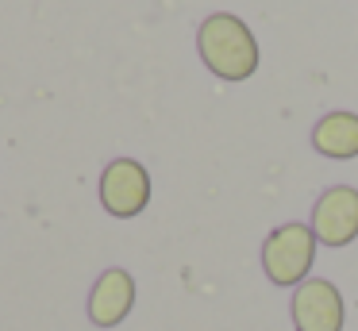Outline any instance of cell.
Returning <instances> with one entry per match:
<instances>
[{
  "mask_svg": "<svg viewBox=\"0 0 358 331\" xmlns=\"http://www.w3.org/2000/svg\"><path fill=\"white\" fill-rule=\"evenodd\" d=\"M196 50L208 73H216L220 81H247L258 73V62H262L255 31L231 12H212L196 27Z\"/></svg>",
  "mask_w": 358,
  "mask_h": 331,
  "instance_id": "obj_1",
  "label": "cell"
},
{
  "mask_svg": "<svg viewBox=\"0 0 358 331\" xmlns=\"http://www.w3.org/2000/svg\"><path fill=\"white\" fill-rule=\"evenodd\" d=\"M316 235L308 223H281L266 235L262 243V274L281 289H296L301 281H308L312 262H316Z\"/></svg>",
  "mask_w": 358,
  "mask_h": 331,
  "instance_id": "obj_2",
  "label": "cell"
},
{
  "mask_svg": "<svg viewBox=\"0 0 358 331\" xmlns=\"http://www.w3.org/2000/svg\"><path fill=\"white\" fill-rule=\"evenodd\" d=\"M312 235L320 246H350L358 239V189L355 185H331L320 192V200L312 204V220H308Z\"/></svg>",
  "mask_w": 358,
  "mask_h": 331,
  "instance_id": "obj_3",
  "label": "cell"
},
{
  "mask_svg": "<svg viewBox=\"0 0 358 331\" xmlns=\"http://www.w3.org/2000/svg\"><path fill=\"white\" fill-rule=\"evenodd\" d=\"M101 204L116 220H131L150 204V174L135 158H112L101 174Z\"/></svg>",
  "mask_w": 358,
  "mask_h": 331,
  "instance_id": "obj_4",
  "label": "cell"
},
{
  "mask_svg": "<svg viewBox=\"0 0 358 331\" xmlns=\"http://www.w3.org/2000/svg\"><path fill=\"white\" fill-rule=\"evenodd\" d=\"M289 316H293L296 331H343L347 323V304L335 281L327 277H308L293 289L289 300Z\"/></svg>",
  "mask_w": 358,
  "mask_h": 331,
  "instance_id": "obj_5",
  "label": "cell"
},
{
  "mask_svg": "<svg viewBox=\"0 0 358 331\" xmlns=\"http://www.w3.org/2000/svg\"><path fill=\"white\" fill-rule=\"evenodd\" d=\"M135 308V277L127 269L112 266L96 277L93 293H89V320L96 328H116L131 316Z\"/></svg>",
  "mask_w": 358,
  "mask_h": 331,
  "instance_id": "obj_6",
  "label": "cell"
},
{
  "mask_svg": "<svg viewBox=\"0 0 358 331\" xmlns=\"http://www.w3.org/2000/svg\"><path fill=\"white\" fill-rule=\"evenodd\" d=\"M312 146L316 154L335 162L358 158V115L355 112H327L312 127Z\"/></svg>",
  "mask_w": 358,
  "mask_h": 331,
  "instance_id": "obj_7",
  "label": "cell"
}]
</instances>
